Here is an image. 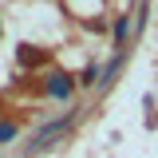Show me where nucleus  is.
Returning <instances> with one entry per match:
<instances>
[{"instance_id": "obj_1", "label": "nucleus", "mask_w": 158, "mask_h": 158, "mask_svg": "<svg viewBox=\"0 0 158 158\" xmlns=\"http://www.w3.org/2000/svg\"><path fill=\"white\" fill-rule=\"evenodd\" d=\"M48 95H52V99H67V95H71V83H67V75H59V71H56V75L48 79Z\"/></svg>"}, {"instance_id": "obj_2", "label": "nucleus", "mask_w": 158, "mask_h": 158, "mask_svg": "<svg viewBox=\"0 0 158 158\" xmlns=\"http://www.w3.org/2000/svg\"><path fill=\"white\" fill-rule=\"evenodd\" d=\"M63 127H67V118H59V123H52V127H44V131L36 135V146H48V138H56ZM36 146H32V150H36Z\"/></svg>"}, {"instance_id": "obj_3", "label": "nucleus", "mask_w": 158, "mask_h": 158, "mask_svg": "<svg viewBox=\"0 0 158 158\" xmlns=\"http://www.w3.org/2000/svg\"><path fill=\"white\" fill-rule=\"evenodd\" d=\"M12 135H16V127H12V123H0V142H8Z\"/></svg>"}]
</instances>
